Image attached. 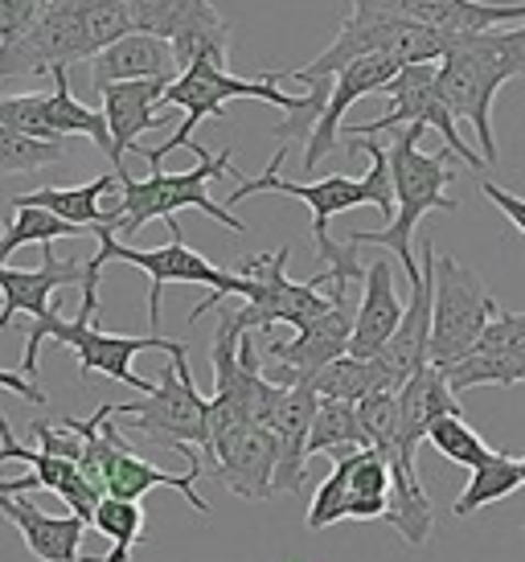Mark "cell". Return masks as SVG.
Returning <instances> with one entry per match:
<instances>
[{
  "label": "cell",
  "instance_id": "37",
  "mask_svg": "<svg viewBox=\"0 0 525 562\" xmlns=\"http://www.w3.org/2000/svg\"><path fill=\"white\" fill-rule=\"evenodd\" d=\"M66 157V144L54 140H33L25 132L0 124V177H16V172H37L49 169Z\"/></svg>",
  "mask_w": 525,
  "mask_h": 562
},
{
  "label": "cell",
  "instance_id": "1",
  "mask_svg": "<svg viewBox=\"0 0 525 562\" xmlns=\"http://www.w3.org/2000/svg\"><path fill=\"white\" fill-rule=\"evenodd\" d=\"M349 153H366L370 157V169L366 177H345V172H333V177H321V181H288L283 177V165H288V148H276L271 165L259 172V177H243L238 169H231V177H238V189H234L226 202L238 205L255 198V193H283V198H295L312 210V247H316V259H321V271H328V283H349V280H366V263L357 259L354 243H333L328 238V222L337 214H349L357 205H378L390 222H394V186H390V148L366 140V136H349L345 140Z\"/></svg>",
  "mask_w": 525,
  "mask_h": 562
},
{
  "label": "cell",
  "instance_id": "6",
  "mask_svg": "<svg viewBox=\"0 0 525 562\" xmlns=\"http://www.w3.org/2000/svg\"><path fill=\"white\" fill-rule=\"evenodd\" d=\"M189 148L198 153V165L186 172L156 169V172H148L144 181H136V177H127V172L120 169V222H115V238L139 235V231L156 218L169 226L172 238H186L181 235V222H177L181 210H201V214H210V218L222 222L234 235H247V222L234 218L231 205H217L214 198H210V181H214V177H231L234 153L222 148L217 157H210L198 140L189 144Z\"/></svg>",
  "mask_w": 525,
  "mask_h": 562
},
{
  "label": "cell",
  "instance_id": "43",
  "mask_svg": "<svg viewBox=\"0 0 525 562\" xmlns=\"http://www.w3.org/2000/svg\"><path fill=\"white\" fill-rule=\"evenodd\" d=\"M0 391H13L16 398H25V403H46V391L37 386V382H30L25 374H16V370H0Z\"/></svg>",
  "mask_w": 525,
  "mask_h": 562
},
{
  "label": "cell",
  "instance_id": "42",
  "mask_svg": "<svg viewBox=\"0 0 525 562\" xmlns=\"http://www.w3.org/2000/svg\"><path fill=\"white\" fill-rule=\"evenodd\" d=\"M480 193H484V198H489V202H493L496 210H501V214H505V218H510L513 226L525 235V198H517V193H510V189L493 186V181H484Z\"/></svg>",
  "mask_w": 525,
  "mask_h": 562
},
{
  "label": "cell",
  "instance_id": "39",
  "mask_svg": "<svg viewBox=\"0 0 525 562\" xmlns=\"http://www.w3.org/2000/svg\"><path fill=\"white\" fill-rule=\"evenodd\" d=\"M337 521H349V484H345V456H337V464L328 472L316 497L309 505V517H304V530H328Z\"/></svg>",
  "mask_w": 525,
  "mask_h": 562
},
{
  "label": "cell",
  "instance_id": "32",
  "mask_svg": "<svg viewBox=\"0 0 525 562\" xmlns=\"http://www.w3.org/2000/svg\"><path fill=\"white\" fill-rule=\"evenodd\" d=\"M517 484H522V464L505 452H493L484 464L472 469V476H468V484H463V493L456 497V505H451V514L456 517L480 514L484 505L510 497Z\"/></svg>",
  "mask_w": 525,
  "mask_h": 562
},
{
  "label": "cell",
  "instance_id": "31",
  "mask_svg": "<svg viewBox=\"0 0 525 562\" xmlns=\"http://www.w3.org/2000/svg\"><path fill=\"white\" fill-rule=\"evenodd\" d=\"M370 448V439L357 419V403H321L309 431V460L312 456H349Z\"/></svg>",
  "mask_w": 525,
  "mask_h": 562
},
{
  "label": "cell",
  "instance_id": "13",
  "mask_svg": "<svg viewBox=\"0 0 525 562\" xmlns=\"http://www.w3.org/2000/svg\"><path fill=\"white\" fill-rule=\"evenodd\" d=\"M333 308L309 321L304 328H292V337H276L262 345L267 353V370L262 374L279 382V386H304L325 370L328 361L349 353V337H354V316H349V300H345V283H328Z\"/></svg>",
  "mask_w": 525,
  "mask_h": 562
},
{
  "label": "cell",
  "instance_id": "27",
  "mask_svg": "<svg viewBox=\"0 0 525 562\" xmlns=\"http://www.w3.org/2000/svg\"><path fill=\"white\" fill-rule=\"evenodd\" d=\"M169 46L177 54V66L186 70L193 63H222L231 66V46H234V30L231 21L217 13L214 0H189L177 25L169 33Z\"/></svg>",
  "mask_w": 525,
  "mask_h": 562
},
{
  "label": "cell",
  "instance_id": "5",
  "mask_svg": "<svg viewBox=\"0 0 525 562\" xmlns=\"http://www.w3.org/2000/svg\"><path fill=\"white\" fill-rule=\"evenodd\" d=\"M517 75H525V21L451 42L439 58V91L448 99L451 115L472 124L480 157L489 165L501 160L493 132V99Z\"/></svg>",
  "mask_w": 525,
  "mask_h": 562
},
{
  "label": "cell",
  "instance_id": "24",
  "mask_svg": "<svg viewBox=\"0 0 525 562\" xmlns=\"http://www.w3.org/2000/svg\"><path fill=\"white\" fill-rule=\"evenodd\" d=\"M0 514L13 521V530L37 562H99L82 559V533L91 530L82 517H49L30 497H0Z\"/></svg>",
  "mask_w": 525,
  "mask_h": 562
},
{
  "label": "cell",
  "instance_id": "21",
  "mask_svg": "<svg viewBox=\"0 0 525 562\" xmlns=\"http://www.w3.org/2000/svg\"><path fill=\"white\" fill-rule=\"evenodd\" d=\"M402 66L394 54H370V58H357L340 70L337 79H333V91H328V103H325V115H321V124L312 132V140L304 144V169H316L321 160L337 148V136H340V120H345V111L361 103L366 94L382 91L394 75H399Z\"/></svg>",
  "mask_w": 525,
  "mask_h": 562
},
{
  "label": "cell",
  "instance_id": "20",
  "mask_svg": "<svg viewBox=\"0 0 525 562\" xmlns=\"http://www.w3.org/2000/svg\"><path fill=\"white\" fill-rule=\"evenodd\" d=\"M82 280H87V259H58L54 247H42L37 271H16V267L0 263V333L13 325L16 313L42 321L58 304L54 292Z\"/></svg>",
  "mask_w": 525,
  "mask_h": 562
},
{
  "label": "cell",
  "instance_id": "28",
  "mask_svg": "<svg viewBox=\"0 0 525 562\" xmlns=\"http://www.w3.org/2000/svg\"><path fill=\"white\" fill-rule=\"evenodd\" d=\"M390 509L387 521L394 526L406 547H427L435 533V514H432V497H427V484L418 481L415 460L406 456H390Z\"/></svg>",
  "mask_w": 525,
  "mask_h": 562
},
{
  "label": "cell",
  "instance_id": "34",
  "mask_svg": "<svg viewBox=\"0 0 525 562\" xmlns=\"http://www.w3.org/2000/svg\"><path fill=\"white\" fill-rule=\"evenodd\" d=\"M144 526H148V517H144V505H139V501H115V497L99 501L91 530L111 538V550L99 562H132L139 538H144Z\"/></svg>",
  "mask_w": 525,
  "mask_h": 562
},
{
  "label": "cell",
  "instance_id": "26",
  "mask_svg": "<svg viewBox=\"0 0 525 562\" xmlns=\"http://www.w3.org/2000/svg\"><path fill=\"white\" fill-rule=\"evenodd\" d=\"M115 186H120V172H103V177H94L87 186H42L33 189V193L13 198V205H37V210H49L54 218L70 222V226L87 231V235H99V231H111L103 202L115 193Z\"/></svg>",
  "mask_w": 525,
  "mask_h": 562
},
{
  "label": "cell",
  "instance_id": "10",
  "mask_svg": "<svg viewBox=\"0 0 525 562\" xmlns=\"http://www.w3.org/2000/svg\"><path fill=\"white\" fill-rule=\"evenodd\" d=\"M501 316L493 288L480 280L472 267L451 255H435V288H432V366L448 370L451 361L472 353L484 328Z\"/></svg>",
  "mask_w": 525,
  "mask_h": 562
},
{
  "label": "cell",
  "instance_id": "25",
  "mask_svg": "<svg viewBox=\"0 0 525 562\" xmlns=\"http://www.w3.org/2000/svg\"><path fill=\"white\" fill-rule=\"evenodd\" d=\"M361 308L354 316V337H349V358L370 361L382 345L394 337L406 304H402L399 288H394V263L390 259H373L366 263V280H361Z\"/></svg>",
  "mask_w": 525,
  "mask_h": 562
},
{
  "label": "cell",
  "instance_id": "33",
  "mask_svg": "<svg viewBox=\"0 0 525 562\" xmlns=\"http://www.w3.org/2000/svg\"><path fill=\"white\" fill-rule=\"evenodd\" d=\"M78 235H87V231L54 218L49 210L13 205V218L4 222V231H0V263H9V255L21 247H54V238H78Z\"/></svg>",
  "mask_w": 525,
  "mask_h": 562
},
{
  "label": "cell",
  "instance_id": "3",
  "mask_svg": "<svg viewBox=\"0 0 525 562\" xmlns=\"http://www.w3.org/2000/svg\"><path fill=\"white\" fill-rule=\"evenodd\" d=\"M99 280H103V259L91 255V259H87V280H82V308H78V316L75 321H63L58 304H54L42 321H33L30 341H25V358H21V366H16V374H25L33 382L42 345L58 341L78 353V374L82 378L99 374V378H111V382H124V386H132V391H139V394H153L156 382L139 378L136 370H132V361H136L139 353H148V349L177 358V353H189V345L169 341V337H160V333H153V337L103 333V328L94 325V313H99Z\"/></svg>",
  "mask_w": 525,
  "mask_h": 562
},
{
  "label": "cell",
  "instance_id": "35",
  "mask_svg": "<svg viewBox=\"0 0 525 562\" xmlns=\"http://www.w3.org/2000/svg\"><path fill=\"white\" fill-rule=\"evenodd\" d=\"M309 386L321 403H361L366 394L378 391V378H373L370 361H357V358L345 353V358L328 361L325 370L312 378Z\"/></svg>",
  "mask_w": 525,
  "mask_h": 562
},
{
  "label": "cell",
  "instance_id": "2",
  "mask_svg": "<svg viewBox=\"0 0 525 562\" xmlns=\"http://www.w3.org/2000/svg\"><path fill=\"white\" fill-rule=\"evenodd\" d=\"M132 30L127 0H46L30 30L0 46V87L21 75H54L91 63Z\"/></svg>",
  "mask_w": 525,
  "mask_h": 562
},
{
  "label": "cell",
  "instance_id": "19",
  "mask_svg": "<svg viewBox=\"0 0 525 562\" xmlns=\"http://www.w3.org/2000/svg\"><path fill=\"white\" fill-rule=\"evenodd\" d=\"M165 91L169 82L165 79H148V82H115L99 94L103 99V120H108L111 132V172L124 169V157L139 148V136L144 132H156L165 127L169 111H165Z\"/></svg>",
  "mask_w": 525,
  "mask_h": 562
},
{
  "label": "cell",
  "instance_id": "41",
  "mask_svg": "<svg viewBox=\"0 0 525 562\" xmlns=\"http://www.w3.org/2000/svg\"><path fill=\"white\" fill-rule=\"evenodd\" d=\"M42 9H46V0H0V46L16 42L37 21Z\"/></svg>",
  "mask_w": 525,
  "mask_h": 562
},
{
  "label": "cell",
  "instance_id": "4",
  "mask_svg": "<svg viewBox=\"0 0 525 562\" xmlns=\"http://www.w3.org/2000/svg\"><path fill=\"white\" fill-rule=\"evenodd\" d=\"M418 136L423 127H402L394 144H390V186H394V222L387 231H354L349 243L357 250L361 247H387L394 250L402 276L415 288L423 283V263L411 250V238H415L418 222L427 214H456L460 202L448 198V186L456 181V169H451V153H423L418 148Z\"/></svg>",
  "mask_w": 525,
  "mask_h": 562
},
{
  "label": "cell",
  "instance_id": "9",
  "mask_svg": "<svg viewBox=\"0 0 525 562\" xmlns=\"http://www.w3.org/2000/svg\"><path fill=\"white\" fill-rule=\"evenodd\" d=\"M288 255L292 250H262V255H247L234 263V276L247 280V296H243V308H234V325L243 328H304L309 321H316L321 313L333 308V296H321V288L328 283V271H316L312 280L295 283L288 280Z\"/></svg>",
  "mask_w": 525,
  "mask_h": 562
},
{
  "label": "cell",
  "instance_id": "16",
  "mask_svg": "<svg viewBox=\"0 0 525 562\" xmlns=\"http://www.w3.org/2000/svg\"><path fill=\"white\" fill-rule=\"evenodd\" d=\"M349 4L415 21L423 30L439 33L448 46L463 42V37H477V33L525 21V4H484V0H349Z\"/></svg>",
  "mask_w": 525,
  "mask_h": 562
},
{
  "label": "cell",
  "instance_id": "36",
  "mask_svg": "<svg viewBox=\"0 0 525 562\" xmlns=\"http://www.w3.org/2000/svg\"><path fill=\"white\" fill-rule=\"evenodd\" d=\"M427 443H432L444 460L460 464V469H477V464H484V460L493 456V448L463 423V415H444V419H435L432 427H427Z\"/></svg>",
  "mask_w": 525,
  "mask_h": 562
},
{
  "label": "cell",
  "instance_id": "18",
  "mask_svg": "<svg viewBox=\"0 0 525 562\" xmlns=\"http://www.w3.org/2000/svg\"><path fill=\"white\" fill-rule=\"evenodd\" d=\"M276 464L279 448L276 436L262 427H243L234 436L217 439L210 452V469L234 497L243 501H271L276 497Z\"/></svg>",
  "mask_w": 525,
  "mask_h": 562
},
{
  "label": "cell",
  "instance_id": "44",
  "mask_svg": "<svg viewBox=\"0 0 525 562\" xmlns=\"http://www.w3.org/2000/svg\"><path fill=\"white\" fill-rule=\"evenodd\" d=\"M517 464H522V484H525V456H522V460H517Z\"/></svg>",
  "mask_w": 525,
  "mask_h": 562
},
{
  "label": "cell",
  "instance_id": "40",
  "mask_svg": "<svg viewBox=\"0 0 525 562\" xmlns=\"http://www.w3.org/2000/svg\"><path fill=\"white\" fill-rule=\"evenodd\" d=\"M189 0H127V9H132V25L139 33H153V37H165L169 42L172 25H177V16L186 9Z\"/></svg>",
  "mask_w": 525,
  "mask_h": 562
},
{
  "label": "cell",
  "instance_id": "15",
  "mask_svg": "<svg viewBox=\"0 0 525 562\" xmlns=\"http://www.w3.org/2000/svg\"><path fill=\"white\" fill-rule=\"evenodd\" d=\"M4 460L30 464V472L16 476V481H0V497H21V493H33V488H49V493H58V497L70 505L75 517H82L87 526L94 521V509H99L103 493L78 472L75 460H63V456H49V452H42V448L16 443L13 427H9L4 411H0V464H4Z\"/></svg>",
  "mask_w": 525,
  "mask_h": 562
},
{
  "label": "cell",
  "instance_id": "8",
  "mask_svg": "<svg viewBox=\"0 0 525 562\" xmlns=\"http://www.w3.org/2000/svg\"><path fill=\"white\" fill-rule=\"evenodd\" d=\"M283 79H288V70H267L262 79H243V75H234L231 66H222V63L186 66V70L169 82V91H165V111L177 108L186 120H181V127H177L165 144H156V148H144V144H139L136 153H144L156 172L165 165V157H172L177 148H189V144H193V132H198L201 120H226V103H234V99H259V103L279 108L283 115H292V111L304 103V94H283L279 91Z\"/></svg>",
  "mask_w": 525,
  "mask_h": 562
},
{
  "label": "cell",
  "instance_id": "30",
  "mask_svg": "<svg viewBox=\"0 0 525 562\" xmlns=\"http://www.w3.org/2000/svg\"><path fill=\"white\" fill-rule=\"evenodd\" d=\"M345 484H349V521H378L390 509V464L378 448L345 456Z\"/></svg>",
  "mask_w": 525,
  "mask_h": 562
},
{
  "label": "cell",
  "instance_id": "17",
  "mask_svg": "<svg viewBox=\"0 0 525 562\" xmlns=\"http://www.w3.org/2000/svg\"><path fill=\"white\" fill-rule=\"evenodd\" d=\"M448 386L456 394L477 386H522L525 382V313H501L484 337L472 345V353L451 361Z\"/></svg>",
  "mask_w": 525,
  "mask_h": 562
},
{
  "label": "cell",
  "instance_id": "14",
  "mask_svg": "<svg viewBox=\"0 0 525 562\" xmlns=\"http://www.w3.org/2000/svg\"><path fill=\"white\" fill-rule=\"evenodd\" d=\"M418 263L427 267V271H423V283L411 288V304H406V313H402L394 337L370 358L378 391H390V394H399L423 366H432V288H435L432 238H423Z\"/></svg>",
  "mask_w": 525,
  "mask_h": 562
},
{
  "label": "cell",
  "instance_id": "38",
  "mask_svg": "<svg viewBox=\"0 0 525 562\" xmlns=\"http://www.w3.org/2000/svg\"><path fill=\"white\" fill-rule=\"evenodd\" d=\"M0 124L13 127V132H25L33 140H54V124H49V94L30 91V94H0Z\"/></svg>",
  "mask_w": 525,
  "mask_h": 562
},
{
  "label": "cell",
  "instance_id": "23",
  "mask_svg": "<svg viewBox=\"0 0 525 562\" xmlns=\"http://www.w3.org/2000/svg\"><path fill=\"white\" fill-rule=\"evenodd\" d=\"M177 75H181V66H177V54H172L169 42L139 30H132L115 46H108L103 54L91 58V87L99 94L108 91V87H115V82H148V79L172 82Z\"/></svg>",
  "mask_w": 525,
  "mask_h": 562
},
{
  "label": "cell",
  "instance_id": "11",
  "mask_svg": "<svg viewBox=\"0 0 525 562\" xmlns=\"http://www.w3.org/2000/svg\"><path fill=\"white\" fill-rule=\"evenodd\" d=\"M387 94V111L370 120V124H357L349 127L345 136H378V132H394V127H435L444 144H448L451 157H460L468 169H489V160L472 153L468 144H463L460 127H456V115H451L448 99L439 91V63H411L402 66L399 75L382 87Z\"/></svg>",
  "mask_w": 525,
  "mask_h": 562
},
{
  "label": "cell",
  "instance_id": "29",
  "mask_svg": "<svg viewBox=\"0 0 525 562\" xmlns=\"http://www.w3.org/2000/svg\"><path fill=\"white\" fill-rule=\"evenodd\" d=\"M399 415H402V431L411 443H423L427 439V427L444 415H460V398L448 386V374L439 366H423L406 386L399 391Z\"/></svg>",
  "mask_w": 525,
  "mask_h": 562
},
{
  "label": "cell",
  "instance_id": "22",
  "mask_svg": "<svg viewBox=\"0 0 525 562\" xmlns=\"http://www.w3.org/2000/svg\"><path fill=\"white\" fill-rule=\"evenodd\" d=\"M321 398L312 394V386H283L276 403V419H271V436L279 448L276 464V497L279 493H300L309 481V431L316 419Z\"/></svg>",
  "mask_w": 525,
  "mask_h": 562
},
{
  "label": "cell",
  "instance_id": "12",
  "mask_svg": "<svg viewBox=\"0 0 525 562\" xmlns=\"http://www.w3.org/2000/svg\"><path fill=\"white\" fill-rule=\"evenodd\" d=\"M94 238H99V250H94V255L103 259V267H108L111 259H120V263L139 267V271L153 280V292H148V325H153V333H160V296H165L169 283H198V288L217 292L222 300L247 296V280H243V276H234L231 267H214L210 259H201L198 250L186 247V238H169L165 247H156V250L127 247V243L115 238V231H99Z\"/></svg>",
  "mask_w": 525,
  "mask_h": 562
},
{
  "label": "cell",
  "instance_id": "7",
  "mask_svg": "<svg viewBox=\"0 0 525 562\" xmlns=\"http://www.w3.org/2000/svg\"><path fill=\"white\" fill-rule=\"evenodd\" d=\"M115 419H127L124 431L136 439L177 452L186 460V469H205L210 456V398L198 391V382L189 374V353L169 358L160 370V382L153 394L132 398V403H111Z\"/></svg>",
  "mask_w": 525,
  "mask_h": 562
}]
</instances>
